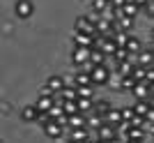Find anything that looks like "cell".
I'll return each mask as SVG.
<instances>
[{
	"mask_svg": "<svg viewBox=\"0 0 154 143\" xmlns=\"http://www.w3.org/2000/svg\"><path fill=\"white\" fill-rule=\"evenodd\" d=\"M92 83L97 88H101V85H110L113 83V67L106 62V65H99L94 72H92Z\"/></svg>",
	"mask_w": 154,
	"mask_h": 143,
	"instance_id": "cell-1",
	"label": "cell"
},
{
	"mask_svg": "<svg viewBox=\"0 0 154 143\" xmlns=\"http://www.w3.org/2000/svg\"><path fill=\"white\" fill-rule=\"evenodd\" d=\"M74 30L78 33H88V35H94L97 33V23L90 19V14H83V16H78L74 21Z\"/></svg>",
	"mask_w": 154,
	"mask_h": 143,
	"instance_id": "cell-2",
	"label": "cell"
},
{
	"mask_svg": "<svg viewBox=\"0 0 154 143\" xmlns=\"http://www.w3.org/2000/svg\"><path fill=\"white\" fill-rule=\"evenodd\" d=\"M90 60V49H85V46H74V51H71V65L81 69Z\"/></svg>",
	"mask_w": 154,
	"mask_h": 143,
	"instance_id": "cell-3",
	"label": "cell"
},
{
	"mask_svg": "<svg viewBox=\"0 0 154 143\" xmlns=\"http://www.w3.org/2000/svg\"><path fill=\"white\" fill-rule=\"evenodd\" d=\"M42 129H44V134H46L48 138H53V141H55V138H62V136H64L67 127H64V125H60L58 120H51V122L46 125V127H42Z\"/></svg>",
	"mask_w": 154,
	"mask_h": 143,
	"instance_id": "cell-4",
	"label": "cell"
},
{
	"mask_svg": "<svg viewBox=\"0 0 154 143\" xmlns=\"http://www.w3.org/2000/svg\"><path fill=\"white\" fill-rule=\"evenodd\" d=\"M94 35H97V33H94ZM94 35H88V33H78V30H74V35H71V42H74V46L94 49Z\"/></svg>",
	"mask_w": 154,
	"mask_h": 143,
	"instance_id": "cell-5",
	"label": "cell"
},
{
	"mask_svg": "<svg viewBox=\"0 0 154 143\" xmlns=\"http://www.w3.org/2000/svg\"><path fill=\"white\" fill-rule=\"evenodd\" d=\"M32 12H35V5H32L30 0H16V5H14V14H16L19 19H30Z\"/></svg>",
	"mask_w": 154,
	"mask_h": 143,
	"instance_id": "cell-6",
	"label": "cell"
},
{
	"mask_svg": "<svg viewBox=\"0 0 154 143\" xmlns=\"http://www.w3.org/2000/svg\"><path fill=\"white\" fill-rule=\"evenodd\" d=\"M39 116H42V111L37 109V104H26L21 109V120L23 122H37Z\"/></svg>",
	"mask_w": 154,
	"mask_h": 143,
	"instance_id": "cell-7",
	"label": "cell"
},
{
	"mask_svg": "<svg viewBox=\"0 0 154 143\" xmlns=\"http://www.w3.org/2000/svg\"><path fill=\"white\" fill-rule=\"evenodd\" d=\"M136 65H138L136 60H124V62H117V65L113 67V72H115L120 78H122V76H131L134 69H136Z\"/></svg>",
	"mask_w": 154,
	"mask_h": 143,
	"instance_id": "cell-8",
	"label": "cell"
},
{
	"mask_svg": "<svg viewBox=\"0 0 154 143\" xmlns=\"http://www.w3.org/2000/svg\"><path fill=\"white\" fill-rule=\"evenodd\" d=\"M37 109L42 111V113H48V111L55 106V95H44V92H39V97H37Z\"/></svg>",
	"mask_w": 154,
	"mask_h": 143,
	"instance_id": "cell-9",
	"label": "cell"
},
{
	"mask_svg": "<svg viewBox=\"0 0 154 143\" xmlns=\"http://www.w3.org/2000/svg\"><path fill=\"white\" fill-rule=\"evenodd\" d=\"M131 60H136V62H138V65H143V67H152V65H154V51L145 46V49H143L138 56H134Z\"/></svg>",
	"mask_w": 154,
	"mask_h": 143,
	"instance_id": "cell-10",
	"label": "cell"
},
{
	"mask_svg": "<svg viewBox=\"0 0 154 143\" xmlns=\"http://www.w3.org/2000/svg\"><path fill=\"white\" fill-rule=\"evenodd\" d=\"M110 109H113V106H110V99H106V97H94V111H92V113L106 118Z\"/></svg>",
	"mask_w": 154,
	"mask_h": 143,
	"instance_id": "cell-11",
	"label": "cell"
},
{
	"mask_svg": "<svg viewBox=\"0 0 154 143\" xmlns=\"http://www.w3.org/2000/svg\"><path fill=\"white\" fill-rule=\"evenodd\" d=\"M131 95H134V99H149V83L147 81H138L136 88L131 90Z\"/></svg>",
	"mask_w": 154,
	"mask_h": 143,
	"instance_id": "cell-12",
	"label": "cell"
},
{
	"mask_svg": "<svg viewBox=\"0 0 154 143\" xmlns=\"http://www.w3.org/2000/svg\"><path fill=\"white\" fill-rule=\"evenodd\" d=\"M78 127H88V113H74V116H69L67 129H78Z\"/></svg>",
	"mask_w": 154,
	"mask_h": 143,
	"instance_id": "cell-13",
	"label": "cell"
},
{
	"mask_svg": "<svg viewBox=\"0 0 154 143\" xmlns=\"http://www.w3.org/2000/svg\"><path fill=\"white\" fill-rule=\"evenodd\" d=\"M134 111H136V116L147 118V113L152 111V104H149V99H136V102H134Z\"/></svg>",
	"mask_w": 154,
	"mask_h": 143,
	"instance_id": "cell-14",
	"label": "cell"
},
{
	"mask_svg": "<svg viewBox=\"0 0 154 143\" xmlns=\"http://www.w3.org/2000/svg\"><path fill=\"white\" fill-rule=\"evenodd\" d=\"M106 122L115 125V127H120V125L124 122V118H122V109H117V106H113V109L108 111V116H106Z\"/></svg>",
	"mask_w": 154,
	"mask_h": 143,
	"instance_id": "cell-15",
	"label": "cell"
},
{
	"mask_svg": "<svg viewBox=\"0 0 154 143\" xmlns=\"http://www.w3.org/2000/svg\"><path fill=\"white\" fill-rule=\"evenodd\" d=\"M90 62L92 65H106V62H108V56H106V53L101 51V49H90Z\"/></svg>",
	"mask_w": 154,
	"mask_h": 143,
	"instance_id": "cell-16",
	"label": "cell"
},
{
	"mask_svg": "<svg viewBox=\"0 0 154 143\" xmlns=\"http://www.w3.org/2000/svg\"><path fill=\"white\" fill-rule=\"evenodd\" d=\"M103 122H106L103 116H97V113H90V116H88V127H90L92 132H99L103 127Z\"/></svg>",
	"mask_w": 154,
	"mask_h": 143,
	"instance_id": "cell-17",
	"label": "cell"
},
{
	"mask_svg": "<svg viewBox=\"0 0 154 143\" xmlns=\"http://www.w3.org/2000/svg\"><path fill=\"white\" fill-rule=\"evenodd\" d=\"M127 49H129V53H131V56H138V53L145 49V44H143L138 37H134V35H131V37H129V42H127Z\"/></svg>",
	"mask_w": 154,
	"mask_h": 143,
	"instance_id": "cell-18",
	"label": "cell"
},
{
	"mask_svg": "<svg viewBox=\"0 0 154 143\" xmlns=\"http://www.w3.org/2000/svg\"><path fill=\"white\" fill-rule=\"evenodd\" d=\"M122 14H124V16H131V19H136V16L140 14V7H138V2H136V0H129L127 5L122 7Z\"/></svg>",
	"mask_w": 154,
	"mask_h": 143,
	"instance_id": "cell-19",
	"label": "cell"
},
{
	"mask_svg": "<svg viewBox=\"0 0 154 143\" xmlns=\"http://www.w3.org/2000/svg\"><path fill=\"white\" fill-rule=\"evenodd\" d=\"M147 136H149V134L145 132V127H134V125H131L127 138H134V141H143V143H145V138H147Z\"/></svg>",
	"mask_w": 154,
	"mask_h": 143,
	"instance_id": "cell-20",
	"label": "cell"
},
{
	"mask_svg": "<svg viewBox=\"0 0 154 143\" xmlns=\"http://www.w3.org/2000/svg\"><path fill=\"white\" fill-rule=\"evenodd\" d=\"M78 109H81V113H88V116H90L92 111H94V99H90V97H78Z\"/></svg>",
	"mask_w": 154,
	"mask_h": 143,
	"instance_id": "cell-21",
	"label": "cell"
},
{
	"mask_svg": "<svg viewBox=\"0 0 154 143\" xmlns=\"http://www.w3.org/2000/svg\"><path fill=\"white\" fill-rule=\"evenodd\" d=\"M76 81H78V85H94L92 83V74L83 72V69H76Z\"/></svg>",
	"mask_w": 154,
	"mask_h": 143,
	"instance_id": "cell-22",
	"label": "cell"
},
{
	"mask_svg": "<svg viewBox=\"0 0 154 143\" xmlns=\"http://www.w3.org/2000/svg\"><path fill=\"white\" fill-rule=\"evenodd\" d=\"M117 26H120V30H127V33H131V28H134V19H131V16H124V14H120Z\"/></svg>",
	"mask_w": 154,
	"mask_h": 143,
	"instance_id": "cell-23",
	"label": "cell"
},
{
	"mask_svg": "<svg viewBox=\"0 0 154 143\" xmlns=\"http://www.w3.org/2000/svg\"><path fill=\"white\" fill-rule=\"evenodd\" d=\"M120 81H122V88H124V92H131V90L136 88V83H138V78H136L134 74H131V76H122Z\"/></svg>",
	"mask_w": 154,
	"mask_h": 143,
	"instance_id": "cell-24",
	"label": "cell"
},
{
	"mask_svg": "<svg viewBox=\"0 0 154 143\" xmlns=\"http://www.w3.org/2000/svg\"><path fill=\"white\" fill-rule=\"evenodd\" d=\"M129 37H131V33H127V30H117V33L113 35V39L117 42V46H127Z\"/></svg>",
	"mask_w": 154,
	"mask_h": 143,
	"instance_id": "cell-25",
	"label": "cell"
},
{
	"mask_svg": "<svg viewBox=\"0 0 154 143\" xmlns=\"http://www.w3.org/2000/svg\"><path fill=\"white\" fill-rule=\"evenodd\" d=\"M94 88H97V85H78V97L94 99Z\"/></svg>",
	"mask_w": 154,
	"mask_h": 143,
	"instance_id": "cell-26",
	"label": "cell"
},
{
	"mask_svg": "<svg viewBox=\"0 0 154 143\" xmlns=\"http://www.w3.org/2000/svg\"><path fill=\"white\" fill-rule=\"evenodd\" d=\"M64 111H67V116L81 113V109H78V99H69V102H64Z\"/></svg>",
	"mask_w": 154,
	"mask_h": 143,
	"instance_id": "cell-27",
	"label": "cell"
},
{
	"mask_svg": "<svg viewBox=\"0 0 154 143\" xmlns=\"http://www.w3.org/2000/svg\"><path fill=\"white\" fill-rule=\"evenodd\" d=\"M60 97H62L64 102H69V99H78V88H64V90L60 92Z\"/></svg>",
	"mask_w": 154,
	"mask_h": 143,
	"instance_id": "cell-28",
	"label": "cell"
},
{
	"mask_svg": "<svg viewBox=\"0 0 154 143\" xmlns=\"http://www.w3.org/2000/svg\"><path fill=\"white\" fill-rule=\"evenodd\" d=\"M134 76L138 78V81H147V67L136 65V69H134Z\"/></svg>",
	"mask_w": 154,
	"mask_h": 143,
	"instance_id": "cell-29",
	"label": "cell"
},
{
	"mask_svg": "<svg viewBox=\"0 0 154 143\" xmlns=\"http://www.w3.org/2000/svg\"><path fill=\"white\" fill-rule=\"evenodd\" d=\"M136 116V111H134V104L131 106H122V118H124V122H131Z\"/></svg>",
	"mask_w": 154,
	"mask_h": 143,
	"instance_id": "cell-30",
	"label": "cell"
},
{
	"mask_svg": "<svg viewBox=\"0 0 154 143\" xmlns=\"http://www.w3.org/2000/svg\"><path fill=\"white\" fill-rule=\"evenodd\" d=\"M64 88H78L76 72H74V74H64Z\"/></svg>",
	"mask_w": 154,
	"mask_h": 143,
	"instance_id": "cell-31",
	"label": "cell"
},
{
	"mask_svg": "<svg viewBox=\"0 0 154 143\" xmlns=\"http://www.w3.org/2000/svg\"><path fill=\"white\" fill-rule=\"evenodd\" d=\"M90 2H92V9H94V12H103V9L108 7L110 0H90Z\"/></svg>",
	"mask_w": 154,
	"mask_h": 143,
	"instance_id": "cell-32",
	"label": "cell"
},
{
	"mask_svg": "<svg viewBox=\"0 0 154 143\" xmlns=\"http://www.w3.org/2000/svg\"><path fill=\"white\" fill-rule=\"evenodd\" d=\"M140 14H145L147 19H154V0H149L147 5L143 7V9H140Z\"/></svg>",
	"mask_w": 154,
	"mask_h": 143,
	"instance_id": "cell-33",
	"label": "cell"
},
{
	"mask_svg": "<svg viewBox=\"0 0 154 143\" xmlns=\"http://www.w3.org/2000/svg\"><path fill=\"white\" fill-rule=\"evenodd\" d=\"M129 0H110V5H115V7H120V9H122L124 5H127Z\"/></svg>",
	"mask_w": 154,
	"mask_h": 143,
	"instance_id": "cell-34",
	"label": "cell"
},
{
	"mask_svg": "<svg viewBox=\"0 0 154 143\" xmlns=\"http://www.w3.org/2000/svg\"><path fill=\"white\" fill-rule=\"evenodd\" d=\"M124 143H143V141H134V138H127Z\"/></svg>",
	"mask_w": 154,
	"mask_h": 143,
	"instance_id": "cell-35",
	"label": "cell"
},
{
	"mask_svg": "<svg viewBox=\"0 0 154 143\" xmlns=\"http://www.w3.org/2000/svg\"><path fill=\"white\" fill-rule=\"evenodd\" d=\"M149 39H154V28H152V30H149Z\"/></svg>",
	"mask_w": 154,
	"mask_h": 143,
	"instance_id": "cell-36",
	"label": "cell"
},
{
	"mask_svg": "<svg viewBox=\"0 0 154 143\" xmlns=\"http://www.w3.org/2000/svg\"><path fill=\"white\" fill-rule=\"evenodd\" d=\"M94 143H108V141H101V138H97V141Z\"/></svg>",
	"mask_w": 154,
	"mask_h": 143,
	"instance_id": "cell-37",
	"label": "cell"
},
{
	"mask_svg": "<svg viewBox=\"0 0 154 143\" xmlns=\"http://www.w3.org/2000/svg\"><path fill=\"white\" fill-rule=\"evenodd\" d=\"M67 143H78V141H74V138H69V141H67Z\"/></svg>",
	"mask_w": 154,
	"mask_h": 143,
	"instance_id": "cell-38",
	"label": "cell"
},
{
	"mask_svg": "<svg viewBox=\"0 0 154 143\" xmlns=\"http://www.w3.org/2000/svg\"><path fill=\"white\" fill-rule=\"evenodd\" d=\"M83 143H94V141H92V138H88V141H83Z\"/></svg>",
	"mask_w": 154,
	"mask_h": 143,
	"instance_id": "cell-39",
	"label": "cell"
},
{
	"mask_svg": "<svg viewBox=\"0 0 154 143\" xmlns=\"http://www.w3.org/2000/svg\"><path fill=\"white\" fill-rule=\"evenodd\" d=\"M152 141H154V136H152Z\"/></svg>",
	"mask_w": 154,
	"mask_h": 143,
	"instance_id": "cell-40",
	"label": "cell"
}]
</instances>
